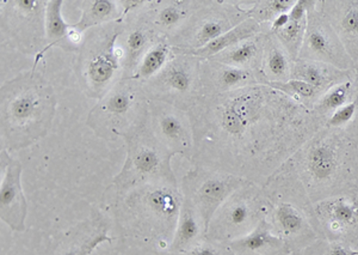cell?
<instances>
[{"mask_svg":"<svg viewBox=\"0 0 358 255\" xmlns=\"http://www.w3.org/2000/svg\"><path fill=\"white\" fill-rule=\"evenodd\" d=\"M187 113L192 165L261 186L325 126L313 111L265 84L202 96Z\"/></svg>","mask_w":358,"mask_h":255,"instance_id":"cell-1","label":"cell"},{"mask_svg":"<svg viewBox=\"0 0 358 255\" xmlns=\"http://www.w3.org/2000/svg\"><path fill=\"white\" fill-rule=\"evenodd\" d=\"M184 195L179 184L155 182L115 193L111 212L124 244L157 253L169 251Z\"/></svg>","mask_w":358,"mask_h":255,"instance_id":"cell-2","label":"cell"},{"mask_svg":"<svg viewBox=\"0 0 358 255\" xmlns=\"http://www.w3.org/2000/svg\"><path fill=\"white\" fill-rule=\"evenodd\" d=\"M310 202L354 195L358 140L346 128H320L288 160Z\"/></svg>","mask_w":358,"mask_h":255,"instance_id":"cell-3","label":"cell"},{"mask_svg":"<svg viewBox=\"0 0 358 255\" xmlns=\"http://www.w3.org/2000/svg\"><path fill=\"white\" fill-rule=\"evenodd\" d=\"M55 91L33 67L0 88V139L8 153L29 148L45 138L57 113Z\"/></svg>","mask_w":358,"mask_h":255,"instance_id":"cell-4","label":"cell"},{"mask_svg":"<svg viewBox=\"0 0 358 255\" xmlns=\"http://www.w3.org/2000/svg\"><path fill=\"white\" fill-rule=\"evenodd\" d=\"M123 28V22H113L85 33L74 71L79 85L90 99H102L123 79L124 53L118 42Z\"/></svg>","mask_w":358,"mask_h":255,"instance_id":"cell-5","label":"cell"},{"mask_svg":"<svg viewBox=\"0 0 358 255\" xmlns=\"http://www.w3.org/2000/svg\"><path fill=\"white\" fill-rule=\"evenodd\" d=\"M126 160L108 190L122 193L138 186L155 182L178 184L172 155L155 137L148 124V109L124 138Z\"/></svg>","mask_w":358,"mask_h":255,"instance_id":"cell-6","label":"cell"},{"mask_svg":"<svg viewBox=\"0 0 358 255\" xmlns=\"http://www.w3.org/2000/svg\"><path fill=\"white\" fill-rule=\"evenodd\" d=\"M141 83L123 78L90 111L86 124L96 136L114 142L133 130L148 109Z\"/></svg>","mask_w":358,"mask_h":255,"instance_id":"cell-7","label":"cell"},{"mask_svg":"<svg viewBox=\"0 0 358 255\" xmlns=\"http://www.w3.org/2000/svg\"><path fill=\"white\" fill-rule=\"evenodd\" d=\"M271 207L263 186L246 181L216 211L208 226L207 239L228 243L244 237L268 219Z\"/></svg>","mask_w":358,"mask_h":255,"instance_id":"cell-8","label":"cell"},{"mask_svg":"<svg viewBox=\"0 0 358 255\" xmlns=\"http://www.w3.org/2000/svg\"><path fill=\"white\" fill-rule=\"evenodd\" d=\"M1 46L35 57L37 67L47 47L45 13L48 0H1Z\"/></svg>","mask_w":358,"mask_h":255,"instance_id":"cell-9","label":"cell"},{"mask_svg":"<svg viewBox=\"0 0 358 255\" xmlns=\"http://www.w3.org/2000/svg\"><path fill=\"white\" fill-rule=\"evenodd\" d=\"M171 60L155 77L141 83L148 101L167 103L182 111L189 109L202 97V59L185 50L175 48Z\"/></svg>","mask_w":358,"mask_h":255,"instance_id":"cell-10","label":"cell"},{"mask_svg":"<svg viewBox=\"0 0 358 255\" xmlns=\"http://www.w3.org/2000/svg\"><path fill=\"white\" fill-rule=\"evenodd\" d=\"M248 18V10L241 1L202 0L187 25L169 42L178 50H200Z\"/></svg>","mask_w":358,"mask_h":255,"instance_id":"cell-11","label":"cell"},{"mask_svg":"<svg viewBox=\"0 0 358 255\" xmlns=\"http://www.w3.org/2000/svg\"><path fill=\"white\" fill-rule=\"evenodd\" d=\"M246 181L233 174L194 165L182 179L180 188L184 198L195 206L208 231L216 211Z\"/></svg>","mask_w":358,"mask_h":255,"instance_id":"cell-12","label":"cell"},{"mask_svg":"<svg viewBox=\"0 0 358 255\" xmlns=\"http://www.w3.org/2000/svg\"><path fill=\"white\" fill-rule=\"evenodd\" d=\"M148 124L160 143L173 155H180L190 163L195 140L189 113L167 103L148 102Z\"/></svg>","mask_w":358,"mask_h":255,"instance_id":"cell-13","label":"cell"},{"mask_svg":"<svg viewBox=\"0 0 358 255\" xmlns=\"http://www.w3.org/2000/svg\"><path fill=\"white\" fill-rule=\"evenodd\" d=\"M317 0L307 13V28L299 59L324 62L341 70L356 69L337 34L317 11Z\"/></svg>","mask_w":358,"mask_h":255,"instance_id":"cell-14","label":"cell"},{"mask_svg":"<svg viewBox=\"0 0 358 255\" xmlns=\"http://www.w3.org/2000/svg\"><path fill=\"white\" fill-rule=\"evenodd\" d=\"M111 221L102 210L94 209L89 217L50 237L45 255H91L109 236Z\"/></svg>","mask_w":358,"mask_h":255,"instance_id":"cell-15","label":"cell"},{"mask_svg":"<svg viewBox=\"0 0 358 255\" xmlns=\"http://www.w3.org/2000/svg\"><path fill=\"white\" fill-rule=\"evenodd\" d=\"M317 234L320 239L348 243L358 242V199L355 195L329 198L314 204Z\"/></svg>","mask_w":358,"mask_h":255,"instance_id":"cell-16","label":"cell"},{"mask_svg":"<svg viewBox=\"0 0 358 255\" xmlns=\"http://www.w3.org/2000/svg\"><path fill=\"white\" fill-rule=\"evenodd\" d=\"M0 168V219L11 230L22 233L28 216V202L22 187L23 165L8 151L1 150Z\"/></svg>","mask_w":358,"mask_h":255,"instance_id":"cell-17","label":"cell"},{"mask_svg":"<svg viewBox=\"0 0 358 255\" xmlns=\"http://www.w3.org/2000/svg\"><path fill=\"white\" fill-rule=\"evenodd\" d=\"M143 8L128 15L122 21L124 28L118 42L124 53L123 78H131L143 55L162 39L151 22L148 21Z\"/></svg>","mask_w":358,"mask_h":255,"instance_id":"cell-18","label":"cell"},{"mask_svg":"<svg viewBox=\"0 0 358 255\" xmlns=\"http://www.w3.org/2000/svg\"><path fill=\"white\" fill-rule=\"evenodd\" d=\"M264 84L261 72L243 70L202 59L201 64V92L202 96L220 95L244 88Z\"/></svg>","mask_w":358,"mask_h":255,"instance_id":"cell-19","label":"cell"},{"mask_svg":"<svg viewBox=\"0 0 358 255\" xmlns=\"http://www.w3.org/2000/svg\"><path fill=\"white\" fill-rule=\"evenodd\" d=\"M317 11L337 34L355 66H358V0H317Z\"/></svg>","mask_w":358,"mask_h":255,"instance_id":"cell-20","label":"cell"},{"mask_svg":"<svg viewBox=\"0 0 358 255\" xmlns=\"http://www.w3.org/2000/svg\"><path fill=\"white\" fill-rule=\"evenodd\" d=\"M202 0H148L143 8L159 35L170 40L187 25Z\"/></svg>","mask_w":358,"mask_h":255,"instance_id":"cell-21","label":"cell"},{"mask_svg":"<svg viewBox=\"0 0 358 255\" xmlns=\"http://www.w3.org/2000/svg\"><path fill=\"white\" fill-rule=\"evenodd\" d=\"M62 0H48L45 13V47L43 55L50 48L57 47L69 53L77 54L82 47L85 34L78 32L73 25H69L62 15Z\"/></svg>","mask_w":358,"mask_h":255,"instance_id":"cell-22","label":"cell"},{"mask_svg":"<svg viewBox=\"0 0 358 255\" xmlns=\"http://www.w3.org/2000/svg\"><path fill=\"white\" fill-rule=\"evenodd\" d=\"M227 244L234 255H293L285 241L273 234L268 219L252 233Z\"/></svg>","mask_w":358,"mask_h":255,"instance_id":"cell-23","label":"cell"},{"mask_svg":"<svg viewBox=\"0 0 358 255\" xmlns=\"http://www.w3.org/2000/svg\"><path fill=\"white\" fill-rule=\"evenodd\" d=\"M292 79L308 83L322 92L330 90L338 84L355 79L354 70H341L324 62L297 59L294 62Z\"/></svg>","mask_w":358,"mask_h":255,"instance_id":"cell-24","label":"cell"},{"mask_svg":"<svg viewBox=\"0 0 358 255\" xmlns=\"http://www.w3.org/2000/svg\"><path fill=\"white\" fill-rule=\"evenodd\" d=\"M207 237V229L200 214L192 202L184 198L183 205L179 214L175 237L166 254L184 253Z\"/></svg>","mask_w":358,"mask_h":255,"instance_id":"cell-25","label":"cell"},{"mask_svg":"<svg viewBox=\"0 0 358 255\" xmlns=\"http://www.w3.org/2000/svg\"><path fill=\"white\" fill-rule=\"evenodd\" d=\"M315 0H297L296 4L288 13L285 25L275 30H270L281 42L294 62H296L301 52L302 43L307 28V13Z\"/></svg>","mask_w":358,"mask_h":255,"instance_id":"cell-26","label":"cell"},{"mask_svg":"<svg viewBox=\"0 0 358 255\" xmlns=\"http://www.w3.org/2000/svg\"><path fill=\"white\" fill-rule=\"evenodd\" d=\"M270 29V25L256 36L248 39L245 41L233 46L231 48L221 52L215 57L210 58L213 62H220L224 65L233 66L243 70L257 71L261 72L264 43L266 33Z\"/></svg>","mask_w":358,"mask_h":255,"instance_id":"cell-27","label":"cell"},{"mask_svg":"<svg viewBox=\"0 0 358 255\" xmlns=\"http://www.w3.org/2000/svg\"><path fill=\"white\" fill-rule=\"evenodd\" d=\"M294 60L281 42L277 40L270 29L266 33L264 53L262 62L261 74L264 84L285 83L292 79Z\"/></svg>","mask_w":358,"mask_h":255,"instance_id":"cell-28","label":"cell"},{"mask_svg":"<svg viewBox=\"0 0 358 255\" xmlns=\"http://www.w3.org/2000/svg\"><path fill=\"white\" fill-rule=\"evenodd\" d=\"M82 16L74 28L85 34L92 28L113 22H122V8L114 0H85L80 3Z\"/></svg>","mask_w":358,"mask_h":255,"instance_id":"cell-29","label":"cell"},{"mask_svg":"<svg viewBox=\"0 0 358 255\" xmlns=\"http://www.w3.org/2000/svg\"><path fill=\"white\" fill-rule=\"evenodd\" d=\"M268 27V25H261L259 23H257L252 18H248L246 21L236 25V28L229 30L228 33L217 37L209 45L204 46L203 48L192 50L190 53L201 59L213 58L217 54H220L221 52L231 48L233 46L238 45V43H241V42L245 41L248 39H251V37L256 36L258 34L263 33Z\"/></svg>","mask_w":358,"mask_h":255,"instance_id":"cell-30","label":"cell"},{"mask_svg":"<svg viewBox=\"0 0 358 255\" xmlns=\"http://www.w3.org/2000/svg\"><path fill=\"white\" fill-rule=\"evenodd\" d=\"M175 50L165 37H162L148 50L138 64L131 79L143 83L153 78L171 60Z\"/></svg>","mask_w":358,"mask_h":255,"instance_id":"cell-31","label":"cell"},{"mask_svg":"<svg viewBox=\"0 0 358 255\" xmlns=\"http://www.w3.org/2000/svg\"><path fill=\"white\" fill-rule=\"evenodd\" d=\"M357 99V87H356L355 79H352V81L338 84L336 87L331 88L330 90L326 91L325 94L315 103L312 111L326 123V120L329 119L337 109Z\"/></svg>","mask_w":358,"mask_h":255,"instance_id":"cell-32","label":"cell"},{"mask_svg":"<svg viewBox=\"0 0 358 255\" xmlns=\"http://www.w3.org/2000/svg\"><path fill=\"white\" fill-rule=\"evenodd\" d=\"M297 0H258L253 1L248 13L261 25H271L277 18L287 15L296 4Z\"/></svg>","mask_w":358,"mask_h":255,"instance_id":"cell-33","label":"cell"},{"mask_svg":"<svg viewBox=\"0 0 358 255\" xmlns=\"http://www.w3.org/2000/svg\"><path fill=\"white\" fill-rule=\"evenodd\" d=\"M268 87L273 88L276 90L281 91L285 95L294 99L295 102L301 104L303 107L312 111L315 103L319 101L325 92L319 90L317 88L310 85L308 83L290 79L285 83H273V84H265Z\"/></svg>","mask_w":358,"mask_h":255,"instance_id":"cell-34","label":"cell"},{"mask_svg":"<svg viewBox=\"0 0 358 255\" xmlns=\"http://www.w3.org/2000/svg\"><path fill=\"white\" fill-rule=\"evenodd\" d=\"M296 255H358V249L348 243L317 239Z\"/></svg>","mask_w":358,"mask_h":255,"instance_id":"cell-35","label":"cell"},{"mask_svg":"<svg viewBox=\"0 0 358 255\" xmlns=\"http://www.w3.org/2000/svg\"><path fill=\"white\" fill-rule=\"evenodd\" d=\"M358 99L354 102L349 103L339 108L334 111V114L326 120V127L331 128H345L352 124L357 114Z\"/></svg>","mask_w":358,"mask_h":255,"instance_id":"cell-36","label":"cell"},{"mask_svg":"<svg viewBox=\"0 0 358 255\" xmlns=\"http://www.w3.org/2000/svg\"><path fill=\"white\" fill-rule=\"evenodd\" d=\"M166 255H234L231 248L228 247L227 243L216 242L213 240L206 237L203 241L197 243L195 247L189 249L184 253L179 254H166Z\"/></svg>","mask_w":358,"mask_h":255,"instance_id":"cell-37","label":"cell"},{"mask_svg":"<svg viewBox=\"0 0 358 255\" xmlns=\"http://www.w3.org/2000/svg\"><path fill=\"white\" fill-rule=\"evenodd\" d=\"M148 0H120L118 3L122 8V21L128 15L138 11L147 4Z\"/></svg>","mask_w":358,"mask_h":255,"instance_id":"cell-38","label":"cell"},{"mask_svg":"<svg viewBox=\"0 0 358 255\" xmlns=\"http://www.w3.org/2000/svg\"><path fill=\"white\" fill-rule=\"evenodd\" d=\"M345 128L358 140V123H352V124L349 125Z\"/></svg>","mask_w":358,"mask_h":255,"instance_id":"cell-39","label":"cell"},{"mask_svg":"<svg viewBox=\"0 0 358 255\" xmlns=\"http://www.w3.org/2000/svg\"><path fill=\"white\" fill-rule=\"evenodd\" d=\"M355 83H356V87H357L358 90V66L355 69Z\"/></svg>","mask_w":358,"mask_h":255,"instance_id":"cell-40","label":"cell"},{"mask_svg":"<svg viewBox=\"0 0 358 255\" xmlns=\"http://www.w3.org/2000/svg\"><path fill=\"white\" fill-rule=\"evenodd\" d=\"M354 195H355V197L357 198V199H358V184H357V188H356V192H355Z\"/></svg>","mask_w":358,"mask_h":255,"instance_id":"cell-41","label":"cell"},{"mask_svg":"<svg viewBox=\"0 0 358 255\" xmlns=\"http://www.w3.org/2000/svg\"><path fill=\"white\" fill-rule=\"evenodd\" d=\"M354 123H358V109H357V114H356V118H355Z\"/></svg>","mask_w":358,"mask_h":255,"instance_id":"cell-42","label":"cell"},{"mask_svg":"<svg viewBox=\"0 0 358 255\" xmlns=\"http://www.w3.org/2000/svg\"><path fill=\"white\" fill-rule=\"evenodd\" d=\"M355 248H356V249H358V242H357V244H356V247H355Z\"/></svg>","mask_w":358,"mask_h":255,"instance_id":"cell-43","label":"cell"},{"mask_svg":"<svg viewBox=\"0 0 358 255\" xmlns=\"http://www.w3.org/2000/svg\"><path fill=\"white\" fill-rule=\"evenodd\" d=\"M293 255H296V254H293Z\"/></svg>","mask_w":358,"mask_h":255,"instance_id":"cell-44","label":"cell"}]
</instances>
